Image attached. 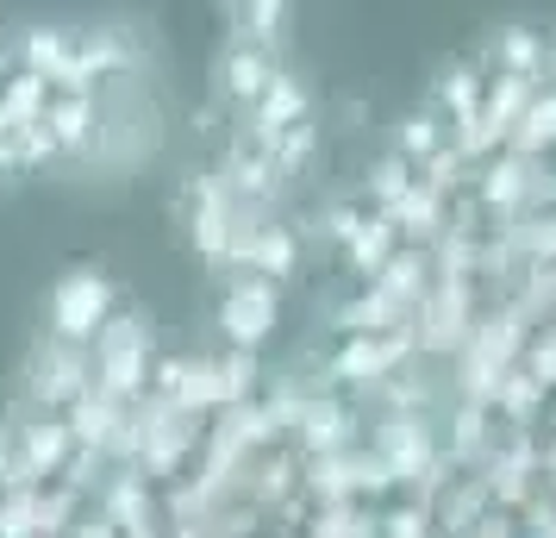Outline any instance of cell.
I'll return each instance as SVG.
<instances>
[{
    "mask_svg": "<svg viewBox=\"0 0 556 538\" xmlns=\"http://www.w3.org/2000/svg\"><path fill=\"white\" fill-rule=\"evenodd\" d=\"M219 320H226V333L238 338V345H256V338L269 333V320H276V301H269V288L251 283V288H238V295H231Z\"/></svg>",
    "mask_w": 556,
    "mask_h": 538,
    "instance_id": "cell-2",
    "label": "cell"
},
{
    "mask_svg": "<svg viewBox=\"0 0 556 538\" xmlns=\"http://www.w3.org/2000/svg\"><path fill=\"white\" fill-rule=\"evenodd\" d=\"M0 538H7V508H0Z\"/></svg>",
    "mask_w": 556,
    "mask_h": 538,
    "instance_id": "cell-7",
    "label": "cell"
},
{
    "mask_svg": "<svg viewBox=\"0 0 556 538\" xmlns=\"http://www.w3.org/2000/svg\"><path fill=\"white\" fill-rule=\"evenodd\" d=\"M26 451H31V463H38V470H51V463L63 458V426H38V433L26 438Z\"/></svg>",
    "mask_w": 556,
    "mask_h": 538,
    "instance_id": "cell-6",
    "label": "cell"
},
{
    "mask_svg": "<svg viewBox=\"0 0 556 538\" xmlns=\"http://www.w3.org/2000/svg\"><path fill=\"white\" fill-rule=\"evenodd\" d=\"M106 301H113V288H106L94 270H76V276H63V283H56V295H51L56 333H63V338H88L94 326H101Z\"/></svg>",
    "mask_w": 556,
    "mask_h": 538,
    "instance_id": "cell-1",
    "label": "cell"
},
{
    "mask_svg": "<svg viewBox=\"0 0 556 538\" xmlns=\"http://www.w3.org/2000/svg\"><path fill=\"white\" fill-rule=\"evenodd\" d=\"M45 126H51V138H63V145H76L81 132H88V101H81V95H70V101H56Z\"/></svg>",
    "mask_w": 556,
    "mask_h": 538,
    "instance_id": "cell-4",
    "label": "cell"
},
{
    "mask_svg": "<svg viewBox=\"0 0 556 538\" xmlns=\"http://www.w3.org/2000/svg\"><path fill=\"white\" fill-rule=\"evenodd\" d=\"M231 95H244V101H251V95H263V57H231Z\"/></svg>",
    "mask_w": 556,
    "mask_h": 538,
    "instance_id": "cell-5",
    "label": "cell"
},
{
    "mask_svg": "<svg viewBox=\"0 0 556 538\" xmlns=\"http://www.w3.org/2000/svg\"><path fill=\"white\" fill-rule=\"evenodd\" d=\"M101 358H106V383L113 388H131L138 383V333H131V320H119V333L101 338Z\"/></svg>",
    "mask_w": 556,
    "mask_h": 538,
    "instance_id": "cell-3",
    "label": "cell"
}]
</instances>
